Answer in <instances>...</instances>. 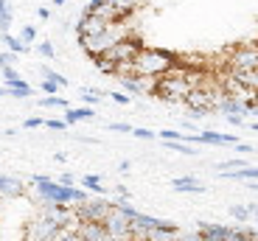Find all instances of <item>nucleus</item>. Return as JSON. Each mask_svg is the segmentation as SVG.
Masks as SVG:
<instances>
[{"instance_id":"1","label":"nucleus","mask_w":258,"mask_h":241,"mask_svg":"<svg viewBox=\"0 0 258 241\" xmlns=\"http://www.w3.org/2000/svg\"><path fill=\"white\" fill-rule=\"evenodd\" d=\"M177 56L174 53L163 51V48H141L135 56V67H138V76H157L163 78L171 67H174Z\"/></svg>"},{"instance_id":"2","label":"nucleus","mask_w":258,"mask_h":241,"mask_svg":"<svg viewBox=\"0 0 258 241\" xmlns=\"http://www.w3.org/2000/svg\"><path fill=\"white\" fill-rule=\"evenodd\" d=\"M191 82H188V67H171L166 76L160 78V87H157V96L163 101H171V104H185L188 93H191Z\"/></svg>"},{"instance_id":"3","label":"nucleus","mask_w":258,"mask_h":241,"mask_svg":"<svg viewBox=\"0 0 258 241\" xmlns=\"http://www.w3.org/2000/svg\"><path fill=\"white\" fill-rule=\"evenodd\" d=\"M59 230H62V224H59L56 219H51L45 210H39L31 222L26 224L23 241H53L59 235Z\"/></svg>"},{"instance_id":"4","label":"nucleus","mask_w":258,"mask_h":241,"mask_svg":"<svg viewBox=\"0 0 258 241\" xmlns=\"http://www.w3.org/2000/svg\"><path fill=\"white\" fill-rule=\"evenodd\" d=\"M104 227L110 233V241H135V235H132V216L123 208H118V205L104 219Z\"/></svg>"},{"instance_id":"5","label":"nucleus","mask_w":258,"mask_h":241,"mask_svg":"<svg viewBox=\"0 0 258 241\" xmlns=\"http://www.w3.org/2000/svg\"><path fill=\"white\" fill-rule=\"evenodd\" d=\"M258 67V42H241L227 56V70H255Z\"/></svg>"},{"instance_id":"6","label":"nucleus","mask_w":258,"mask_h":241,"mask_svg":"<svg viewBox=\"0 0 258 241\" xmlns=\"http://www.w3.org/2000/svg\"><path fill=\"white\" fill-rule=\"evenodd\" d=\"M112 208H115V205L107 202V199H84V202L76 208V213H79L82 222H104V219L110 216Z\"/></svg>"},{"instance_id":"7","label":"nucleus","mask_w":258,"mask_h":241,"mask_svg":"<svg viewBox=\"0 0 258 241\" xmlns=\"http://www.w3.org/2000/svg\"><path fill=\"white\" fill-rule=\"evenodd\" d=\"M110 26H112V23H104L101 17H93V14H84V17L79 20V26H76V34H79V39L98 37V34H104V31H107Z\"/></svg>"},{"instance_id":"8","label":"nucleus","mask_w":258,"mask_h":241,"mask_svg":"<svg viewBox=\"0 0 258 241\" xmlns=\"http://www.w3.org/2000/svg\"><path fill=\"white\" fill-rule=\"evenodd\" d=\"M84 14L101 17L104 23H118V20H121V14H118V9H115L112 0H90V6L84 9Z\"/></svg>"},{"instance_id":"9","label":"nucleus","mask_w":258,"mask_h":241,"mask_svg":"<svg viewBox=\"0 0 258 241\" xmlns=\"http://www.w3.org/2000/svg\"><path fill=\"white\" fill-rule=\"evenodd\" d=\"M185 143H211V146H236L239 137L236 135H219V132H200V135H188Z\"/></svg>"},{"instance_id":"10","label":"nucleus","mask_w":258,"mask_h":241,"mask_svg":"<svg viewBox=\"0 0 258 241\" xmlns=\"http://www.w3.org/2000/svg\"><path fill=\"white\" fill-rule=\"evenodd\" d=\"M197 230L202 233L205 241H227L233 233V227H227V224H213V222H200Z\"/></svg>"},{"instance_id":"11","label":"nucleus","mask_w":258,"mask_h":241,"mask_svg":"<svg viewBox=\"0 0 258 241\" xmlns=\"http://www.w3.org/2000/svg\"><path fill=\"white\" fill-rule=\"evenodd\" d=\"M79 235L84 241H110V233H107L104 222H82L79 224Z\"/></svg>"},{"instance_id":"12","label":"nucleus","mask_w":258,"mask_h":241,"mask_svg":"<svg viewBox=\"0 0 258 241\" xmlns=\"http://www.w3.org/2000/svg\"><path fill=\"white\" fill-rule=\"evenodd\" d=\"M0 191H3V196H6V199H20V196L26 194V185L20 183L17 177L3 174V177H0Z\"/></svg>"},{"instance_id":"13","label":"nucleus","mask_w":258,"mask_h":241,"mask_svg":"<svg viewBox=\"0 0 258 241\" xmlns=\"http://www.w3.org/2000/svg\"><path fill=\"white\" fill-rule=\"evenodd\" d=\"M3 93L12 98H31L34 96V87L28 85L26 78H20V82H12V85H3Z\"/></svg>"},{"instance_id":"14","label":"nucleus","mask_w":258,"mask_h":241,"mask_svg":"<svg viewBox=\"0 0 258 241\" xmlns=\"http://www.w3.org/2000/svg\"><path fill=\"white\" fill-rule=\"evenodd\" d=\"M171 185H174V191H188V194H202L205 191V185L200 180H194V177H174Z\"/></svg>"},{"instance_id":"15","label":"nucleus","mask_w":258,"mask_h":241,"mask_svg":"<svg viewBox=\"0 0 258 241\" xmlns=\"http://www.w3.org/2000/svg\"><path fill=\"white\" fill-rule=\"evenodd\" d=\"M225 180H236V183H241V180H258V166H244V169H233V171H225Z\"/></svg>"},{"instance_id":"16","label":"nucleus","mask_w":258,"mask_h":241,"mask_svg":"<svg viewBox=\"0 0 258 241\" xmlns=\"http://www.w3.org/2000/svg\"><path fill=\"white\" fill-rule=\"evenodd\" d=\"M233 78H236V82H241L244 87H250V90H258V67H255V70H239V73H233Z\"/></svg>"},{"instance_id":"17","label":"nucleus","mask_w":258,"mask_h":241,"mask_svg":"<svg viewBox=\"0 0 258 241\" xmlns=\"http://www.w3.org/2000/svg\"><path fill=\"white\" fill-rule=\"evenodd\" d=\"M96 112L90 110V107H82V110H64V121H68V126L71 124H79V121H87V118H93Z\"/></svg>"},{"instance_id":"18","label":"nucleus","mask_w":258,"mask_h":241,"mask_svg":"<svg viewBox=\"0 0 258 241\" xmlns=\"http://www.w3.org/2000/svg\"><path fill=\"white\" fill-rule=\"evenodd\" d=\"M3 45H6V51H14V53H28V42H23V39L14 37V34H3Z\"/></svg>"},{"instance_id":"19","label":"nucleus","mask_w":258,"mask_h":241,"mask_svg":"<svg viewBox=\"0 0 258 241\" xmlns=\"http://www.w3.org/2000/svg\"><path fill=\"white\" fill-rule=\"evenodd\" d=\"M112 3H115V9H118V14H121V20H126L129 14H132L138 6H141V0H112Z\"/></svg>"},{"instance_id":"20","label":"nucleus","mask_w":258,"mask_h":241,"mask_svg":"<svg viewBox=\"0 0 258 241\" xmlns=\"http://www.w3.org/2000/svg\"><path fill=\"white\" fill-rule=\"evenodd\" d=\"M138 76V67H135V62H121L118 65V70H115V76L112 78H118V82H123V78H135Z\"/></svg>"},{"instance_id":"21","label":"nucleus","mask_w":258,"mask_h":241,"mask_svg":"<svg viewBox=\"0 0 258 241\" xmlns=\"http://www.w3.org/2000/svg\"><path fill=\"white\" fill-rule=\"evenodd\" d=\"M0 26H3V34H9V28H12V6H9V0H0Z\"/></svg>"},{"instance_id":"22","label":"nucleus","mask_w":258,"mask_h":241,"mask_svg":"<svg viewBox=\"0 0 258 241\" xmlns=\"http://www.w3.org/2000/svg\"><path fill=\"white\" fill-rule=\"evenodd\" d=\"M166 146H168V151H177V154H197V151H194V146H188L185 140H166Z\"/></svg>"},{"instance_id":"23","label":"nucleus","mask_w":258,"mask_h":241,"mask_svg":"<svg viewBox=\"0 0 258 241\" xmlns=\"http://www.w3.org/2000/svg\"><path fill=\"white\" fill-rule=\"evenodd\" d=\"M96 67L104 73V76H115V70H118L115 62H110V59H104V56H98V59H96Z\"/></svg>"},{"instance_id":"24","label":"nucleus","mask_w":258,"mask_h":241,"mask_svg":"<svg viewBox=\"0 0 258 241\" xmlns=\"http://www.w3.org/2000/svg\"><path fill=\"white\" fill-rule=\"evenodd\" d=\"M82 183H84V188L87 191H96V194H101V177L98 174H87V177H82Z\"/></svg>"},{"instance_id":"25","label":"nucleus","mask_w":258,"mask_h":241,"mask_svg":"<svg viewBox=\"0 0 258 241\" xmlns=\"http://www.w3.org/2000/svg\"><path fill=\"white\" fill-rule=\"evenodd\" d=\"M39 73H42V78H53V82H56V85H62V87H68V78H64V76H62V73H56V70H53V67H48V65H42V70H39Z\"/></svg>"},{"instance_id":"26","label":"nucleus","mask_w":258,"mask_h":241,"mask_svg":"<svg viewBox=\"0 0 258 241\" xmlns=\"http://www.w3.org/2000/svg\"><path fill=\"white\" fill-rule=\"evenodd\" d=\"M230 216H233V219H239V222H250L252 210H250V205H247V208H241V205H236V208H230Z\"/></svg>"},{"instance_id":"27","label":"nucleus","mask_w":258,"mask_h":241,"mask_svg":"<svg viewBox=\"0 0 258 241\" xmlns=\"http://www.w3.org/2000/svg\"><path fill=\"white\" fill-rule=\"evenodd\" d=\"M39 107H68V101L59 96H45V98H39Z\"/></svg>"},{"instance_id":"28","label":"nucleus","mask_w":258,"mask_h":241,"mask_svg":"<svg viewBox=\"0 0 258 241\" xmlns=\"http://www.w3.org/2000/svg\"><path fill=\"white\" fill-rule=\"evenodd\" d=\"M62 85H56V82H53V78H42V85H39V90L45 93V96H56V90Z\"/></svg>"},{"instance_id":"29","label":"nucleus","mask_w":258,"mask_h":241,"mask_svg":"<svg viewBox=\"0 0 258 241\" xmlns=\"http://www.w3.org/2000/svg\"><path fill=\"white\" fill-rule=\"evenodd\" d=\"M20 39H23V42H34V39H37V28H34V26H23Z\"/></svg>"},{"instance_id":"30","label":"nucleus","mask_w":258,"mask_h":241,"mask_svg":"<svg viewBox=\"0 0 258 241\" xmlns=\"http://www.w3.org/2000/svg\"><path fill=\"white\" fill-rule=\"evenodd\" d=\"M12 82H20V73L14 67H3V85H12Z\"/></svg>"},{"instance_id":"31","label":"nucleus","mask_w":258,"mask_h":241,"mask_svg":"<svg viewBox=\"0 0 258 241\" xmlns=\"http://www.w3.org/2000/svg\"><path fill=\"white\" fill-rule=\"evenodd\" d=\"M160 137H163V140H185L188 135H182V132H174V129H163Z\"/></svg>"},{"instance_id":"32","label":"nucleus","mask_w":258,"mask_h":241,"mask_svg":"<svg viewBox=\"0 0 258 241\" xmlns=\"http://www.w3.org/2000/svg\"><path fill=\"white\" fill-rule=\"evenodd\" d=\"M177 241H205V238H202L200 230H191V233H180V235H177Z\"/></svg>"},{"instance_id":"33","label":"nucleus","mask_w":258,"mask_h":241,"mask_svg":"<svg viewBox=\"0 0 258 241\" xmlns=\"http://www.w3.org/2000/svg\"><path fill=\"white\" fill-rule=\"evenodd\" d=\"M45 126H48V129H53V132H64V129H68V121H53V118H48Z\"/></svg>"},{"instance_id":"34","label":"nucleus","mask_w":258,"mask_h":241,"mask_svg":"<svg viewBox=\"0 0 258 241\" xmlns=\"http://www.w3.org/2000/svg\"><path fill=\"white\" fill-rule=\"evenodd\" d=\"M82 98L87 101V104H96L98 98H101V93L98 90H82Z\"/></svg>"},{"instance_id":"35","label":"nucleus","mask_w":258,"mask_h":241,"mask_svg":"<svg viewBox=\"0 0 258 241\" xmlns=\"http://www.w3.org/2000/svg\"><path fill=\"white\" fill-rule=\"evenodd\" d=\"M110 98L115 101V104H129V98H132V96H129V93H115V90H112Z\"/></svg>"},{"instance_id":"36","label":"nucleus","mask_w":258,"mask_h":241,"mask_svg":"<svg viewBox=\"0 0 258 241\" xmlns=\"http://www.w3.org/2000/svg\"><path fill=\"white\" fill-rule=\"evenodd\" d=\"M45 126V118H26V129H39Z\"/></svg>"},{"instance_id":"37","label":"nucleus","mask_w":258,"mask_h":241,"mask_svg":"<svg viewBox=\"0 0 258 241\" xmlns=\"http://www.w3.org/2000/svg\"><path fill=\"white\" fill-rule=\"evenodd\" d=\"M37 51L42 53V56H48V59L53 56V45H51V42H39V45H37Z\"/></svg>"},{"instance_id":"38","label":"nucleus","mask_w":258,"mask_h":241,"mask_svg":"<svg viewBox=\"0 0 258 241\" xmlns=\"http://www.w3.org/2000/svg\"><path fill=\"white\" fill-rule=\"evenodd\" d=\"M14 59H17V53H14V51H6L3 56H0V62H3V67H12Z\"/></svg>"},{"instance_id":"39","label":"nucleus","mask_w":258,"mask_h":241,"mask_svg":"<svg viewBox=\"0 0 258 241\" xmlns=\"http://www.w3.org/2000/svg\"><path fill=\"white\" fill-rule=\"evenodd\" d=\"M110 132H135V129H132L129 124H121V121L115 124V121H112V124H110Z\"/></svg>"},{"instance_id":"40","label":"nucleus","mask_w":258,"mask_h":241,"mask_svg":"<svg viewBox=\"0 0 258 241\" xmlns=\"http://www.w3.org/2000/svg\"><path fill=\"white\" fill-rule=\"evenodd\" d=\"M132 135H135V137H143V140H152V137H155V132H149V129H135Z\"/></svg>"},{"instance_id":"41","label":"nucleus","mask_w":258,"mask_h":241,"mask_svg":"<svg viewBox=\"0 0 258 241\" xmlns=\"http://www.w3.org/2000/svg\"><path fill=\"white\" fill-rule=\"evenodd\" d=\"M56 183H59V185H64V188H73V177H71V174H62V177L56 180Z\"/></svg>"},{"instance_id":"42","label":"nucleus","mask_w":258,"mask_h":241,"mask_svg":"<svg viewBox=\"0 0 258 241\" xmlns=\"http://www.w3.org/2000/svg\"><path fill=\"white\" fill-rule=\"evenodd\" d=\"M39 17H42V20H51V9H48V6H39Z\"/></svg>"},{"instance_id":"43","label":"nucleus","mask_w":258,"mask_h":241,"mask_svg":"<svg viewBox=\"0 0 258 241\" xmlns=\"http://www.w3.org/2000/svg\"><path fill=\"white\" fill-rule=\"evenodd\" d=\"M236 149H239L241 154H247V151H250V154H252V146H247V143H236Z\"/></svg>"},{"instance_id":"44","label":"nucleus","mask_w":258,"mask_h":241,"mask_svg":"<svg viewBox=\"0 0 258 241\" xmlns=\"http://www.w3.org/2000/svg\"><path fill=\"white\" fill-rule=\"evenodd\" d=\"M115 194H118V196H121V199H126V196H129V191H126V188H123V185H118V188H115Z\"/></svg>"},{"instance_id":"45","label":"nucleus","mask_w":258,"mask_h":241,"mask_svg":"<svg viewBox=\"0 0 258 241\" xmlns=\"http://www.w3.org/2000/svg\"><path fill=\"white\" fill-rule=\"evenodd\" d=\"M53 6H64V0H53Z\"/></svg>"},{"instance_id":"46","label":"nucleus","mask_w":258,"mask_h":241,"mask_svg":"<svg viewBox=\"0 0 258 241\" xmlns=\"http://www.w3.org/2000/svg\"><path fill=\"white\" fill-rule=\"evenodd\" d=\"M250 188H252V191H255V194H258V185H255V183H250Z\"/></svg>"},{"instance_id":"47","label":"nucleus","mask_w":258,"mask_h":241,"mask_svg":"<svg viewBox=\"0 0 258 241\" xmlns=\"http://www.w3.org/2000/svg\"><path fill=\"white\" fill-rule=\"evenodd\" d=\"M255 227H258V213H255Z\"/></svg>"}]
</instances>
